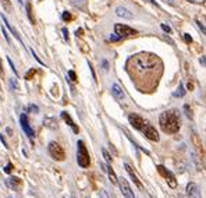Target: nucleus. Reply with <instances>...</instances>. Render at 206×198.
<instances>
[{
    "mask_svg": "<svg viewBox=\"0 0 206 198\" xmlns=\"http://www.w3.org/2000/svg\"><path fill=\"white\" fill-rule=\"evenodd\" d=\"M102 153H103V156H105V159H106V161H107V163H110V162H111V158H110V155H109V152H107V151L105 149V148H103V149H102Z\"/></svg>",
    "mask_w": 206,
    "mask_h": 198,
    "instance_id": "27",
    "label": "nucleus"
},
{
    "mask_svg": "<svg viewBox=\"0 0 206 198\" xmlns=\"http://www.w3.org/2000/svg\"><path fill=\"white\" fill-rule=\"evenodd\" d=\"M19 124H21V127H22V130H24V133L27 134L29 138H32V137L35 135V131L31 128L29 123H28V117H27V114H25V113H22L21 116H19Z\"/></svg>",
    "mask_w": 206,
    "mask_h": 198,
    "instance_id": "11",
    "label": "nucleus"
},
{
    "mask_svg": "<svg viewBox=\"0 0 206 198\" xmlns=\"http://www.w3.org/2000/svg\"><path fill=\"white\" fill-rule=\"evenodd\" d=\"M2 31H3V35H4V38H6V41H7V43H11L10 36H8V32H7V28L3 27V28H2Z\"/></svg>",
    "mask_w": 206,
    "mask_h": 198,
    "instance_id": "26",
    "label": "nucleus"
},
{
    "mask_svg": "<svg viewBox=\"0 0 206 198\" xmlns=\"http://www.w3.org/2000/svg\"><path fill=\"white\" fill-rule=\"evenodd\" d=\"M118 186H120V190H121L122 195H124L125 198H135V195H134L132 190H131L130 184H128V181L125 180L124 177H120L118 178Z\"/></svg>",
    "mask_w": 206,
    "mask_h": 198,
    "instance_id": "9",
    "label": "nucleus"
},
{
    "mask_svg": "<svg viewBox=\"0 0 206 198\" xmlns=\"http://www.w3.org/2000/svg\"><path fill=\"white\" fill-rule=\"evenodd\" d=\"M128 121H130V124L132 125L134 128H136V130L141 131L142 125L145 124L146 120L142 119L141 116H138V114H135V113H130V114H128Z\"/></svg>",
    "mask_w": 206,
    "mask_h": 198,
    "instance_id": "10",
    "label": "nucleus"
},
{
    "mask_svg": "<svg viewBox=\"0 0 206 198\" xmlns=\"http://www.w3.org/2000/svg\"><path fill=\"white\" fill-rule=\"evenodd\" d=\"M161 28H163V31H166V32H170V28L167 27V25H164V24H161Z\"/></svg>",
    "mask_w": 206,
    "mask_h": 198,
    "instance_id": "39",
    "label": "nucleus"
},
{
    "mask_svg": "<svg viewBox=\"0 0 206 198\" xmlns=\"http://www.w3.org/2000/svg\"><path fill=\"white\" fill-rule=\"evenodd\" d=\"M125 67L132 81L138 82L139 80L144 81L145 75H153L156 71H160L161 63L157 56L150 55V53H139V55L131 56Z\"/></svg>",
    "mask_w": 206,
    "mask_h": 198,
    "instance_id": "1",
    "label": "nucleus"
},
{
    "mask_svg": "<svg viewBox=\"0 0 206 198\" xmlns=\"http://www.w3.org/2000/svg\"><path fill=\"white\" fill-rule=\"evenodd\" d=\"M25 8H27V15H28V18H29V21H31V24H35V18H33V15H32V7H31V3L28 2H25Z\"/></svg>",
    "mask_w": 206,
    "mask_h": 198,
    "instance_id": "20",
    "label": "nucleus"
},
{
    "mask_svg": "<svg viewBox=\"0 0 206 198\" xmlns=\"http://www.w3.org/2000/svg\"><path fill=\"white\" fill-rule=\"evenodd\" d=\"M111 94H113V96L116 98L117 100H124L125 99V94H124V91L121 89V86L118 85V84H116L114 82L113 85H111Z\"/></svg>",
    "mask_w": 206,
    "mask_h": 198,
    "instance_id": "13",
    "label": "nucleus"
},
{
    "mask_svg": "<svg viewBox=\"0 0 206 198\" xmlns=\"http://www.w3.org/2000/svg\"><path fill=\"white\" fill-rule=\"evenodd\" d=\"M166 3H169V4H174V2H173V0H166Z\"/></svg>",
    "mask_w": 206,
    "mask_h": 198,
    "instance_id": "40",
    "label": "nucleus"
},
{
    "mask_svg": "<svg viewBox=\"0 0 206 198\" xmlns=\"http://www.w3.org/2000/svg\"><path fill=\"white\" fill-rule=\"evenodd\" d=\"M8 85H10L11 91H18L19 89V85H18V82H17V78H10V80H8Z\"/></svg>",
    "mask_w": 206,
    "mask_h": 198,
    "instance_id": "21",
    "label": "nucleus"
},
{
    "mask_svg": "<svg viewBox=\"0 0 206 198\" xmlns=\"http://www.w3.org/2000/svg\"><path fill=\"white\" fill-rule=\"evenodd\" d=\"M157 172L160 176H163L164 178H166L167 184H169L171 188H175L177 187V180H175V176L171 172H170L169 169H166L164 166H161V165H157Z\"/></svg>",
    "mask_w": 206,
    "mask_h": 198,
    "instance_id": "5",
    "label": "nucleus"
},
{
    "mask_svg": "<svg viewBox=\"0 0 206 198\" xmlns=\"http://www.w3.org/2000/svg\"><path fill=\"white\" fill-rule=\"evenodd\" d=\"M77 147H78V151H77V162L81 167H88L91 165V159H89V153H88V149H86L85 144L84 141H78L77 142Z\"/></svg>",
    "mask_w": 206,
    "mask_h": 198,
    "instance_id": "3",
    "label": "nucleus"
},
{
    "mask_svg": "<svg viewBox=\"0 0 206 198\" xmlns=\"http://www.w3.org/2000/svg\"><path fill=\"white\" fill-rule=\"evenodd\" d=\"M47 149H49L50 156H52L54 161L61 162V161H64V159H66V152H64V149L60 147V144H57V142H54V141L49 142V147H47Z\"/></svg>",
    "mask_w": 206,
    "mask_h": 198,
    "instance_id": "4",
    "label": "nucleus"
},
{
    "mask_svg": "<svg viewBox=\"0 0 206 198\" xmlns=\"http://www.w3.org/2000/svg\"><path fill=\"white\" fill-rule=\"evenodd\" d=\"M120 39H121V36H118L117 33H114V35H111V36H110V41H113V42L120 41Z\"/></svg>",
    "mask_w": 206,
    "mask_h": 198,
    "instance_id": "32",
    "label": "nucleus"
},
{
    "mask_svg": "<svg viewBox=\"0 0 206 198\" xmlns=\"http://www.w3.org/2000/svg\"><path fill=\"white\" fill-rule=\"evenodd\" d=\"M0 141H2V144H3V145H4V147H6V148H8V147H7V142H6V139H4V137H3V134H0Z\"/></svg>",
    "mask_w": 206,
    "mask_h": 198,
    "instance_id": "34",
    "label": "nucleus"
},
{
    "mask_svg": "<svg viewBox=\"0 0 206 198\" xmlns=\"http://www.w3.org/2000/svg\"><path fill=\"white\" fill-rule=\"evenodd\" d=\"M116 14L118 17H121V18H125V20H131V18H134V14L131 13L128 8H125V7H122V6H118V7L116 8Z\"/></svg>",
    "mask_w": 206,
    "mask_h": 198,
    "instance_id": "15",
    "label": "nucleus"
},
{
    "mask_svg": "<svg viewBox=\"0 0 206 198\" xmlns=\"http://www.w3.org/2000/svg\"><path fill=\"white\" fill-rule=\"evenodd\" d=\"M159 124L160 128L167 134H175L178 133L181 127V120H180V113L175 109L173 110H166L160 114L159 117Z\"/></svg>",
    "mask_w": 206,
    "mask_h": 198,
    "instance_id": "2",
    "label": "nucleus"
},
{
    "mask_svg": "<svg viewBox=\"0 0 206 198\" xmlns=\"http://www.w3.org/2000/svg\"><path fill=\"white\" fill-rule=\"evenodd\" d=\"M114 31L118 36L121 38H125V36H132L136 33V31L134 28L128 27V25H124V24H116L114 25Z\"/></svg>",
    "mask_w": 206,
    "mask_h": 198,
    "instance_id": "8",
    "label": "nucleus"
},
{
    "mask_svg": "<svg viewBox=\"0 0 206 198\" xmlns=\"http://www.w3.org/2000/svg\"><path fill=\"white\" fill-rule=\"evenodd\" d=\"M124 167H125V170H127V173L130 174V177H131V180L134 181V183L136 184V187H139V188H142V183L139 181V178L136 177V174L134 173V170H132V167L130 166L128 163H124Z\"/></svg>",
    "mask_w": 206,
    "mask_h": 198,
    "instance_id": "16",
    "label": "nucleus"
},
{
    "mask_svg": "<svg viewBox=\"0 0 206 198\" xmlns=\"http://www.w3.org/2000/svg\"><path fill=\"white\" fill-rule=\"evenodd\" d=\"M2 20H3V22H4V27L7 28V29L11 32V35H13L14 38H15L18 42H21V43H22V39H21V36H19V33L17 32V29H15V28H14L13 25H11L10 22L7 21V18H6V15H4V14H2ZM22 45H24V43H22Z\"/></svg>",
    "mask_w": 206,
    "mask_h": 198,
    "instance_id": "12",
    "label": "nucleus"
},
{
    "mask_svg": "<svg viewBox=\"0 0 206 198\" xmlns=\"http://www.w3.org/2000/svg\"><path fill=\"white\" fill-rule=\"evenodd\" d=\"M61 117H63V119H64V121H66L67 124H68L70 127L72 128V131H74L75 134H78V131H79V128H78V127H77V124H75V123L72 121V119H71V117H70V114L67 113V112H61Z\"/></svg>",
    "mask_w": 206,
    "mask_h": 198,
    "instance_id": "17",
    "label": "nucleus"
},
{
    "mask_svg": "<svg viewBox=\"0 0 206 198\" xmlns=\"http://www.w3.org/2000/svg\"><path fill=\"white\" fill-rule=\"evenodd\" d=\"M63 33H64V39H66V41H68V31H67L66 28H63Z\"/></svg>",
    "mask_w": 206,
    "mask_h": 198,
    "instance_id": "35",
    "label": "nucleus"
},
{
    "mask_svg": "<svg viewBox=\"0 0 206 198\" xmlns=\"http://www.w3.org/2000/svg\"><path fill=\"white\" fill-rule=\"evenodd\" d=\"M4 172H6V173H11V172H13V165H11V163L6 165V167H4Z\"/></svg>",
    "mask_w": 206,
    "mask_h": 198,
    "instance_id": "29",
    "label": "nucleus"
},
{
    "mask_svg": "<svg viewBox=\"0 0 206 198\" xmlns=\"http://www.w3.org/2000/svg\"><path fill=\"white\" fill-rule=\"evenodd\" d=\"M184 38H185V41H187V42H188V43H191V42H192V39H191V36H189V35H188V33H185V35H184Z\"/></svg>",
    "mask_w": 206,
    "mask_h": 198,
    "instance_id": "37",
    "label": "nucleus"
},
{
    "mask_svg": "<svg viewBox=\"0 0 206 198\" xmlns=\"http://www.w3.org/2000/svg\"><path fill=\"white\" fill-rule=\"evenodd\" d=\"M0 2H2L3 7H4L7 11H11V10H13V6H11V2H10V0H0Z\"/></svg>",
    "mask_w": 206,
    "mask_h": 198,
    "instance_id": "23",
    "label": "nucleus"
},
{
    "mask_svg": "<svg viewBox=\"0 0 206 198\" xmlns=\"http://www.w3.org/2000/svg\"><path fill=\"white\" fill-rule=\"evenodd\" d=\"M100 198H109V195H107V192L106 191H100Z\"/></svg>",
    "mask_w": 206,
    "mask_h": 198,
    "instance_id": "36",
    "label": "nucleus"
},
{
    "mask_svg": "<svg viewBox=\"0 0 206 198\" xmlns=\"http://www.w3.org/2000/svg\"><path fill=\"white\" fill-rule=\"evenodd\" d=\"M184 113H185V116L188 117V119H192V110L188 105H184Z\"/></svg>",
    "mask_w": 206,
    "mask_h": 198,
    "instance_id": "24",
    "label": "nucleus"
},
{
    "mask_svg": "<svg viewBox=\"0 0 206 198\" xmlns=\"http://www.w3.org/2000/svg\"><path fill=\"white\" fill-rule=\"evenodd\" d=\"M8 184L11 186V188L17 190V188L21 187L22 181H21V178H18V177H10V178H8Z\"/></svg>",
    "mask_w": 206,
    "mask_h": 198,
    "instance_id": "19",
    "label": "nucleus"
},
{
    "mask_svg": "<svg viewBox=\"0 0 206 198\" xmlns=\"http://www.w3.org/2000/svg\"><path fill=\"white\" fill-rule=\"evenodd\" d=\"M191 138H192V142H194V145H195V153L199 156V159L202 161V163L205 165L206 163V153H205V149H203L202 141L199 139L198 134H192Z\"/></svg>",
    "mask_w": 206,
    "mask_h": 198,
    "instance_id": "7",
    "label": "nucleus"
},
{
    "mask_svg": "<svg viewBox=\"0 0 206 198\" xmlns=\"http://www.w3.org/2000/svg\"><path fill=\"white\" fill-rule=\"evenodd\" d=\"M7 61H8V64H10V67H11V70H13V73H14V74H15V75H18V71H17V68H15V67H14V63H13V61H11V59L8 57V56H7Z\"/></svg>",
    "mask_w": 206,
    "mask_h": 198,
    "instance_id": "25",
    "label": "nucleus"
},
{
    "mask_svg": "<svg viewBox=\"0 0 206 198\" xmlns=\"http://www.w3.org/2000/svg\"><path fill=\"white\" fill-rule=\"evenodd\" d=\"M106 167V172H107V174H109V178H110V181L113 184H117L118 183V178H117V176H116V173H114V170L111 169V166L110 165H107V166H105Z\"/></svg>",
    "mask_w": 206,
    "mask_h": 198,
    "instance_id": "18",
    "label": "nucleus"
},
{
    "mask_svg": "<svg viewBox=\"0 0 206 198\" xmlns=\"http://www.w3.org/2000/svg\"><path fill=\"white\" fill-rule=\"evenodd\" d=\"M141 131L144 133V135L146 137V138L150 139V141H159V138H160V137H159L157 130H156V128L153 127L149 121H145V124L142 125Z\"/></svg>",
    "mask_w": 206,
    "mask_h": 198,
    "instance_id": "6",
    "label": "nucleus"
},
{
    "mask_svg": "<svg viewBox=\"0 0 206 198\" xmlns=\"http://www.w3.org/2000/svg\"><path fill=\"white\" fill-rule=\"evenodd\" d=\"M187 195H188V198H200L199 188L196 187L195 183H189L187 186Z\"/></svg>",
    "mask_w": 206,
    "mask_h": 198,
    "instance_id": "14",
    "label": "nucleus"
},
{
    "mask_svg": "<svg viewBox=\"0 0 206 198\" xmlns=\"http://www.w3.org/2000/svg\"><path fill=\"white\" fill-rule=\"evenodd\" d=\"M68 77L71 78L72 81H77V75H75V73H74V71H68Z\"/></svg>",
    "mask_w": 206,
    "mask_h": 198,
    "instance_id": "33",
    "label": "nucleus"
},
{
    "mask_svg": "<svg viewBox=\"0 0 206 198\" xmlns=\"http://www.w3.org/2000/svg\"><path fill=\"white\" fill-rule=\"evenodd\" d=\"M184 94H185V89H184V85H182V84H180V86H178V88H177V91H175L173 95H174L175 98H181V96H184Z\"/></svg>",
    "mask_w": 206,
    "mask_h": 198,
    "instance_id": "22",
    "label": "nucleus"
},
{
    "mask_svg": "<svg viewBox=\"0 0 206 198\" xmlns=\"http://www.w3.org/2000/svg\"><path fill=\"white\" fill-rule=\"evenodd\" d=\"M102 64H103V67H105V68H103V70H106V71H107V70H109V68H107V67H109L107 61H105V60H103V61H102Z\"/></svg>",
    "mask_w": 206,
    "mask_h": 198,
    "instance_id": "38",
    "label": "nucleus"
},
{
    "mask_svg": "<svg viewBox=\"0 0 206 198\" xmlns=\"http://www.w3.org/2000/svg\"><path fill=\"white\" fill-rule=\"evenodd\" d=\"M195 24H196V25H198V27H199V28H200V31H202V32H203V33H205V35H206V28H205V27H203V25H202V24H200V22H199V21H198V20H196V21H195Z\"/></svg>",
    "mask_w": 206,
    "mask_h": 198,
    "instance_id": "31",
    "label": "nucleus"
},
{
    "mask_svg": "<svg viewBox=\"0 0 206 198\" xmlns=\"http://www.w3.org/2000/svg\"><path fill=\"white\" fill-rule=\"evenodd\" d=\"M29 112H33V113H38L39 112V109H38V106H35V105H29Z\"/></svg>",
    "mask_w": 206,
    "mask_h": 198,
    "instance_id": "30",
    "label": "nucleus"
},
{
    "mask_svg": "<svg viewBox=\"0 0 206 198\" xmlns=\"http://www.w3.org/2000/svg\"><path fill=\"white\" fill-rule=\"evenodd\" d=\"M71 18H72L71 14H70L68 11H64V13H63V20H64V21H70Z\"/></svg>",
    "mask_w": 206,
    "mask_h": 198,
    "instance_id": "28",
    "label": "nucleus"
}]
</instances>
